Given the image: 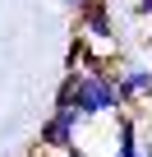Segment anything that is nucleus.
Segmentation results:
<instances>
[{
  "mask_svg": "<svg viewBox=\"0 0 152 157\" xmlns=\"http://www.w3.org/2000/svg\"><path fill=\"white\" fill-rule=\"evenodd\" d=\"M74 111L88 125L92 120H111L120 111V93H115V74H83L79 93H74Z\"/></svg>",
  "mask_w": 152,
  "mask_h": 157,
  "instance_id": "nucleus-1",
  "label": "nucleus"
},
{
  "mask_svg": "<svg viewBox=\"0 0 152 157\" xmlns=\"http://www.w3.org/2000/svg\"><path fill=\"white\" fill-rule=\"evenodd\" d=\"M88 51H92V46H88V42H83V37H74V42H69V51H65V69H79V65H83V56H88Z\"/></svg>",
  "mask_w": 152,
  "mask_h": 157,
  "instance_id": "nucleus-5",
  "label": "nucleus"
},
{
  "mask_svg": "<svg viewBox=\"0 0 152 157\" xmlns=\"http://www.w3.org/2000/svg\"><path fill=\"white\" fill-rule=\"evenodd\" d=\"M65 5H69V10H83V5H88V0H65Z\"/></svg>",
  "mask_w": 152,
  "mask_h": 157,
  "instance_id": "nucleus-9",
  "label": "nucleus"
},
{
  "mask_svg": "<svg viewBox=\"0 0 152 157\" xmlns=\"http://www.w3.org/2000/svg\"><path fill=\"white\" fill-rule=\"evenodd\" d=\"M115 93H120V111H134V102L152 97V65H138V60L120 65L115 69Z\"/></svg>",
  "mask_w": 152,
  "mask_h": 157,
  "instance_id": "nucleus-3",
  "label": "nucleus"
},
{
  "mask_svg": "<svg viewBox=\"0 0 152 157\" xmlns=\"http://www.w3.org/2000/svg\"><path fill=\"white\" fill-rule=\"evenodd\" d=\"M28 157H55V152H42V148H32V152H28Z\"/></svg>",
  "mask_w": 152,
  "mask_h": 157,
  "instance_id": "nucleus-10",
  "label": "nucleus"
},
{
  "mask_svg": "<svg viewBox=\"0 0 152 157\" xmlns=\"http://www.w3.org/2000/svg\"><path fill=\"white\" fill-rule=\"evenodd\" d=\"M115 157H143V148L134 143V148H115Z\"/></svg>",
  "mask_w": 152,
  "mask_h": 157,
  "instance_id": "nucleus-7",
  "label": "nucleus"
},
{
  "mask_svg": "<svg viewBox=\"0 0 152 157\" xmlns=\"http://www.w3.org/2000/svg\"><path fill=\"white\" fill-rule=\"evenodd\" d=\"M83 125H88V120H83L79 111H51V116L42 120V134H37V148H42V152H55V157H60V152H69L74 143H79Z\"/></svg>",
  "mask_w": 152,
  "mask_h": 157,
  "instance_id": "nucleus-2",
  "label": "nucleus"
},
{
  "mask_svg": "<svg viewBox=\"0 0 152 157\" xmlns=\"http://www.w3.org/2000/svg\"><path fill=\"white\" fill-rule=\"evenodd\" d=\"M79 37H83V42H115L106 0H88V5L79 10Z\"/></svg>",
  "mask_w": 152,
  "mask_h": 157,
  "instance_id": "nucleus-4",
  "label": "nucleus"
},
{
  "mask_svg": "<svg viewBox=\"0 0 152 157\" xmlns=\"http://www.w3.org/2000/svg\"><path fill=\"white\" fill-rule=\"evenodd\" d=\"M134 14L138 19H152V0H134Z\"/></svg>",
  "mask_w": 152,
  "mask_h": 157,
  "instance_id": "nucleus-6",
  "label": "nucleus"
},
{
  "mask_svg": "<svg viewBox=\"0 0 152 157\" xmlns=\"http://www.w3.org/2000/svg\"><path fill=\"white\" fill-rule=\"evenodd\" d=\"M60 157H88V148H83V143H74V148H69V152H60Z\"/></svg>",
  "mask_w": 152,
  "mask_h": 157,
  "instance_id": "nucleus-8",
  "label": "nucleus"
},
{
  "mask_svg": "<svg viewBox=\"0 0 152 157\" xmlns=\"http://www.w3.org/2000/svg\"><path fill=\"white\" fill-rule=\"evenodd\" d=\"M147 51H152V33H147Z\"/></svg>",
  "mask_w": 152,
  "mask_h": 157,
  "instance_id": "nucleus-11",
  "label": "nucleus"
}]
</instances>
